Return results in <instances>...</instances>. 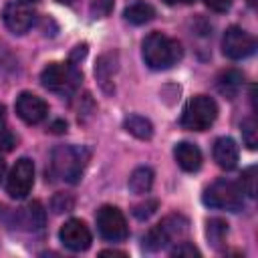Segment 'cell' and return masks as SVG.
<instances>
[{
    "mask_svg": "<svg viewBox=\"0 0 258 258\" xmlns=\"http://www.w3.org/2000/svg\"><path fill=\"white\" fill-rule=\"evenodd\" d=\"M181 58V44L161 32H151L143 40V60L153 71H165Z\"/></svg>",
    "mask_w": 258,
    "mask_h": 258,
    "instance_id": "1",
    "label": "cell"
},
{
    "mask_svg": "<svg viewBox=\"0 0 258 258\" xmlns=\"http://www.w3.org/2000/svg\"><path fill=\"white\" fill-rule=\"evenodd\" d=\"M218 117V105L212 97L196 95L187 101L181 113V125L189 131H206Z\"/></svg>",
    "mask_w": 258,
    "mask_h": 258,
    "instance_id": "2",
    "label": "cell"
},
{
    "mask_svg": "<svg viewBox=\"0 0 258 258\" xmlns=\"http://www.w3.org/2000/svg\"><path fill=\"white\" fill-rule=\"evenodd\" d=\"M204 204L210 208H218V210H230V212H238L244 204L242 200V187L230 179H216L212 185H208L204 189L202 196Z\"/></svg>",
    "mask_w": 258,
    "mask_h": 258,
    "instance_id": "3",
    "label": "cell"
},
{
    "mask_svg": "<svg viewBox=\"0 0 258 258\" xmlns=\"http://www.w3.org/2000/svg\"><path fill=\"white\" fill-rule=\"evenodd\" d=\"M187 234V220L183 216H167L157 226H153L143 238V246L147 250H161L169 242H175Z\"/></svg>",
    "mask_w": 258,
    "mask_h": 258,
    "instance_id": "4",
    "label": "cell"
},
{
    "mask_svg": "<svg viewBox=\"0 0 258 258\" xmlns=\"http://www.w3.org/2000/svg\"><path fill=\"white\" fill-rule=\"evenodd\" d=\"M85 159H87V153L79 147H71V145L56 147L52 151V171L60 179L75 183L83 173Z\"/></svg>",
    "mask_w": 258,
    "mask_h": 258,
    "instance_id": "5",
    "label": "cell"
},
{
    "mask_svg": "<svg viewBox=\"0 0 258 258\" xmlns=\"http://www.w3.org/2000/svg\"><path fill=\"white\" fill-rule=\"evenodd\" d=\"M97 230L109 242H121L129 234L125 216L115 206H103L97 212Z\"/></svg>",
    "mask_w": 258,
    "mask_h": 258,
    "instance_id": "6",
    "label": "cell"
},
{
    "mask_svg": "<svg viewBox=\"0 0 258 258\" xmlns=\"http://www.w3.org/2000/svg\"><path fill=\"white\" fill-rule=\"evenodd\" d=\"M79 79H81V75L75 69V64H64V62H50L40 73V83L46 89L60 91V93L71 91Z\"/></svg>",
    "mask_w": 258,
    "mask_h": 258,
    "instance_id": "7",
    "label": "cell"
},
{
    "mask_svg": "<svg viewBox=\"0 0 258 258\" xmlns=\"http://www.w3.org/2000/svg\"><path fill=\"white\" fill-rule=\"evenodd\" d=\"M32 183H34V165L28 157H20L14 167L10 169L8 173V179H6V191L10 198L14 200H22L30 194L32 189Z\"/></svg>",
    "mask_w": 258,
    "mask_h": 258,
    "instance_id": "8",
    "label": "cell"
},
{
    "mask_svg": "<svg viewBox=\"0 0 258 258\" xmlns=\"http://www.w3.org/2000/svg\"><path fill=\"white\" fill-rule=\"evenodd\" d=\"M254 48H256L254 36L240 26H230L222 36V50L228 58H234V60L246 58L254 52Z\"/></svg>",
    "mask_w": 258,
    "mask_h": 258,
    "instance_id": "9",
    "label": "cell"
},
{
    "mask_svg": "<svg viewBox=\"0 0 258 258\" xmlns=\"http://www.w3.org/2000/svg\"><path fill=\"white\" fill-rule=\"evenodd\" d=\"M58 238H60V242H62L69 250H73V252H83V250H87V248L91 246V240H93L89 226H87L83 220H77V218L67 220V222L60 226Z\"/></svg>",
    "mask_w": 258,
    "mask_h": 258,
    "instance_id": "10",
    "label": "cell"
},
{
    "mask_svg": "<svg viewBox=\"0 0 258 258\" xmlns=\"http://www.w3.org/2000/svg\"><path fill=\"white\" fill-rule=\"evenodd\" d=\"M4 24L14 34H24L34 22V12L26 2H8L4 8Z\"/></svg>",
    "mask_w": 258,
    "mask_h": 258,
    "instance_id": "11",
    "label": "cell"
},
{
    "mask_svg": "<svg viewBox=\"0 0 258 258\" xmlns=\"http://www.w3.org/2000/svg\"><path fill=\"white\" fill-rule=\"evenodd\" d=\"M16 113L24 123L36 125L48 115V105L34 93H20V97L16 99Z\"/></svg>",
    "mask_w": 258,
    "mask_h": 258,
    "instance_id": "12",
    "label": "cell"
},
{
    "mask_svg": "<svg viewBox=\"0 0 258 258\" xmlns=\"http://www.w3.org/2000/svg\"><path fill=\"white\" fill-rule=\"evenodd\" d=\"M240 151L232 137H220L214 143V159L222 169H234L238 163Z\"/></svg>",
    "mask_w": 258,
    "mask_h": 258,
    "instance_id": "13",
    "label": "cell"
},
{
    "mask_svg": "<svg viewBox=\"0 0 258 258\" xmlns=\"http://www.w3.org/2000/svg\"><path fill=\"white\" fill-rule=\"evenodd\" d=\"M175 161L183 171H198L202 167V151L189 141H181L173 149Z\"/></svg>",
    "mask_w": 258,
    "mask_h": 258,
    "instance_id": "14",
    "label": "cell"
},
{
    "mask_svg": "<svg viewBox=\"0 0 258 258\" xmlns=\"http://www.w3.org/2000/svg\"><path fill=\"white\" fill-rule=\"evenodd\" d=\"M242 83H244V75L236 69H228L224 71L220 77H218V91L228 97V99H234L240 89H242Z\"/></svg>",
    "mask_w": 258,
    "mask_h": 258,
    "instance_id": "15",
    "label": "cell"
},
{
    "mask_svg": "<svg viewBox=\"0 0 258 258\" xmlns=\"http://www.w3.org/2000/svg\"><path fill=\"white\" fill-rule=\"evenodd\" d=\"M123 127H125L131 135H135L137 139H151V135H153V125H151V121L145 119V117H141V115H129V117H125Z\"/></svg>",
    "mask_w": 258,
    "mask_h": 258,
    "instance_id": "16",
    "label": "cell"
},
{
    "mask_svg": "<svg viewBox=\"0 0 258 258\" xmlns=\"http://www.w3.org/2000/svg\"><path fill=\"white\" fill-rule=\"evenodd\" d=\"M151 185H153V171H151V167L141 165L129 177V189L133 194H137V196L139 194H147L151 189Z\"/></svg>",
    "mask_w": 258,
    "mask_h": 258,
    "instance_id": "17",
    "label": "cell"
},
{
    "mask_svg": "<svg viewBox=\"0 0 258 258\" xmlns=\"http://www.w3.org/2000/svg\"><path fill=\"white\" fill-rule=\"evenodd\" d=\"M153 16H155V10L147 2H133L131 6L125 8V20L131 24H137V26L149 22Z\"/></svg>",
    "mask_w": 258,
    "mask_h": 258,
    "instance_id": "18",
    "label": "cell"
},
{
    "mask_svg": "<svg viewBox=\"0 0 258 258\" xmlns=\"http://www.w3.org/2000/svg\"><path fill=\"white\" fill-rule=\"evenodd\" d=\"M226 234H228V224L224 220H220V218L208 220V224H206V236H208V242L214 248H220L224 244Z\"/></svg>",
    "mask_w": 258,
    "mask_h": 258,
    "instance_id": "19",
    "label": "cell"
},
{
    "mask_svg": "<svg viewBox=\"0 0 258 258\" xmlns=\"http://www.w3.org/2000/svg\"><path fill=\"white\" fill-rule=\"evenodd\" d=\"M24 224L28 228H40L44 224V212H42V206L38 202H32L24 208Z\"/></svg>",
    "mask_w": 258,
    "mask_h": 258,
    "instance_id": "20",
    "label": "cell"
},
{
    "mask_svg": "<svg viewBox=\"0 0 258 258\" xmlns=\"http://www.w3.org/2000/svg\"><path fill=\"white\" fill-rule=\"evenodd\" d=\"M242 139L248 149H256L258 145V125L254 119H244L242 121Z\"/></svg>",
    "mask_w": 258,
    "mask_h": 258,
    "instance_id": "21",
    "label": "cell"
},
{
    "mask_svg": "<svg viewBox=\"0 0 258 258\" xmlns=\"http://www.w3.org/2000/svg\"><path fill=\"white\" fill-rule=\"evenodd\" d=\"M242 191H246L250 198H254L256 196V167L252 165V167H248V169H244V173H242Z\"/></svg>",
    "mask_w": 258,
    "mask_h": 258,
    "instance_id": "22",
    "label": "cell"
},
{
    "mask_svg": "<svg viewBox=\"0 0 258 258\" xmlns=\"http://www.w3.org/2000/svg\"><path fill=\"white\" fill-rule=\"evenodd\" d=\"M115 0H93L91 2V16L93 18H105L111 14Z\"/></svg>",
    "mask_w": 258,
    "mask_h": 258,
    "instance_id": "23",
    "label": "cell"
},
{
    "mask_svg": "<svg viewBox=\"0 0 258 258\" xmlns=\"http://www.w3.org/2000/svg\"><path fill=\"white\" fill-rule=\"evenodd\" d=\"M155 210H157V202H155V200H147L145 204H139V206H135L133 214H135V218H139V220H145V218H149V216H151Z\"/></svg>",
    "mask_w": 258,
    "mask_h": 258,
    "instance_id": "24",
    "label": "cell"
},
{
    "mask_svg": "<svg viewBox=\"0 0 258 258\" xmlns=\"http://www.w3.org/2000/svg\"><path fill=\"white\" fill-rule=\"evenodd\" d=\"M171 256H200V250L189 242H179L171 250Z\"/></svg>",
    "mask_w": 258,
    "mask_h": 258,
    "instance_id": "25",
    "label": "cell"
},
{
    "mask_svg": "<svg viewBox=\"0 0 258 258\" xmlns=\"http://www.w3.org/2000/svg\"><path fill=\"white\" fill-rule=\"evenodd\" d=\"M16 145V137L8 129H0V151H12Z\"/></svg>",
    "mask_w": 258,
    "mask_h": 258,
    "instance_id": "26",
    "label": "cell"
},
{
    "mask_svg": "<svg viewBox=\"0 0 258 258\" xmlns=\"http://www.w3.org/2000/svg\"><path fill=\"white\" fill-rule=\"evenodd\" d=\"M206 6L214 12H226L230 6H232V0H204Z\"/></svg>",
    "mask_w": 258,
    "mask_h": 258,
    "instance_id": "27",
    "label": "cell"
},
{
    "mask_svg": "<svg viewBox=\"0 0 258 258\" xmlns=\"http://www.w3.org/2000/svg\"><path fill=\"white\" fill-rule=\"evenodd\" d=\"M165 4H169V6H175V4H191V2H196V0H163Z\"/></svg>",
    "mask_w": 258,
    "mask_h": 258,
    "instance_id": "28",
    "label": "cell"
},
{
    "mask_svg": "<svg viewBox=\"0 0 258 258\" xmlns=\"http://www.w3.org/2000/svg\"><path fill=\"white\" fill-rule=\"evenodd\" d=\"M101 256H125V252H117V250H103Z\"/></svg>",
    "mask_w": 258,
    "mask_h": 258,
    "instance_id": "29",
    "label": "cell"
},
{
    "mask_svg": "<svg viewBox=\"0 0 258 258\" xmlns=\"http://www.w3.org/2000/svg\"><path fill=\"white\" fill-rule=\"evenodd\" d=\"M4 171H6V163H4V159H0V181L4 177Z\"/></svg>",
    "mask_w": 258,
    "mask_h": 258,
    "instance_id": "30",
    "label": "cell"
},
{
    "mask_svg": "<svg viewBox=\"0 0 258 258\" xmlns=\"http://www.w3.org/2000/svg\"><path fill=\"white\" fill-rule=\"evenodd\" d=\"M2 121H4V105H0V125H2Z\"/></svg>",
    "mask_w": 258,
    "mask_h": 258,
    "instance_id": "31",
    "label": "cell"
},
{
    "mask_svg": "<svg viewBox=\"0 0 258 258\" xmlns=\"http://www.w3.org/2000/svg\"><path fill=\"white\" fill-rule=\"evenodd\" d=\"M58 2H64V4H71V2H75V0H58Z\"/></svg>",
    "mask_w": 258,
    "mask_h": 258,
    "instance_id": "32",
    "label": "cell"
},
{
    "mask_svg": "<svg viewBox=\"0 0 258 258\" xmlns=\"http://www.w3.org/2000/svg\"><path fill=\"white\" fill-rule=\"evenodd\" d=\"M24 2H34V0H24Z\"/></svg>",
    "mask_w": 258,
    "mask_h": 258,
    "instance_id": "33",
    "label": "cell"
}]
</instances>
